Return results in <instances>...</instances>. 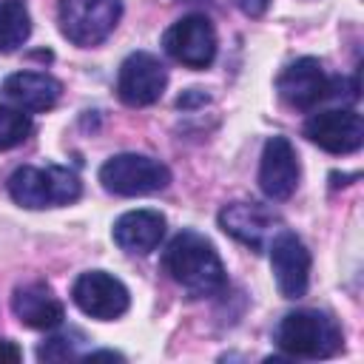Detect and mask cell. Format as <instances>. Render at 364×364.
I'll use <instances>...</instances> for the list:
<instances>
[{"mask_svg": "<svg viewBox=\"0 0 364 364\" xmlns=\"http://www.w3.org/2000/svg\"><path fill=\"white\" fill-rule=\"evenodd\" d=\"M165 273L191 296H216L225 290L228 276L213 242L196 230L176 233L162 253Z\"/></svg>", "mask_w": 364, "mask_h": 364, "instance_id": "1", "label": "cell"}, {"mask_svg": "<svg viewBox=\"0 0 364 364\" xmlns=\"http://www.w3.org/2000/svg\"><path fill=\"white\" fill-rule=\"evenodd\" d=\"M276 344L290 358H330L344 347L341 327L321 310H293L276 327Z\"/></svg>", "mask_w": 364, "mask_h": 364, "instance_id": "2", "label": "cell"}, {"mask_svg": "<svg viewBox=\"0 0 364 364\" xmlns=\"http://www.w3.org/2000/svg\"><path fill=\"white\" fill-rule=\"evenodd\" d=\"M80 176L63 165H23L9 176V196L28 210L71 205L80 199Z\"/></svg>", "mask_w": 364, "mask_h": 364, "instance_id": "3", "label": "cell"}, {"mask_svg": "<svg viewBox=\"0 0 364 364\" xmlns=\"http://www.w3.org/2000/svg\"><path fill=\"white\" fill-rule=\"evenodd\" d=\"M100 185L114 196H145L165 191L171 185V171L165 162L145 154H117L102 162Z\"/></svg>", "mask_w": 364, "mask_h": 364, "instance_id": "4", "label": "cell"}, {"mask_svg": "<svg viewBox=\"0 0 364 364\" xmlns=\"http://www.w3.org/2000/svg\"><path fill=\"white\" fill-rule=\"evenodd\" d=\"M122 3L119 0H60L57 20L63 37L74 46L91 48L100 46L119 23Z\"/></svg>", "mask_w": 364, "mask_h": 364, "instance_id": "5", "label": "cell"}, {"mask_svg": "<svg viewBox=\"0 0 364 364\" xmlns=\"http://www.w3.org/2000/svg\"><path fill=\"white\" fill-rule=\"evenodd\" d=\"M162 48L188 68H208L216 57V31L205 14H185L162 34Z\"/></svg>", "mask_w": 364, "mask_h": 364, "instance_id": "6", "label": "cell"}, {"mask_svg": "<svg viewBox=\"0 0 364 364\" xmlns=\"http://www.w3.org/2000/svg\"><path fill=\"white\" fill-rule=\"evenodd\" d=\"M168 85V71L151 51H134L122 60L117 74V94L131 108L154 105Z\"/></svg>", "mask_w": 364, "mask_h": 364, "instance_id": "7", "label": "cell"}, {"mask_svg": "<svg viewBox=\"0 0 364 364\" xmlns=\"http://www.w3.org/2000/svg\"><path fill=\"white\" fill-rule=\"evenodd\" d=\"M71 299L74 304L91 316V318H100V321H114L119 318L128 304H131V296H128V287L105 273V270H85L77 276L74 287H71Z\"/></svg>", "mask_w": 364, "mask_h": 364, "instance_id": "8", "label": "cell"}, {"mask_svg": "<svg viewBox=\"0 0 364 364\" xmlns=\"http://www.w3.org/2000/svg\"><path fill=\"white\" fill-rule=\"evenodd\" d=\"M267 250L279 293L284 299H301L310 284V250L304 242L290 230H279Z\"/></svg>", "mask_w": 364, "mask_h": 364, "instance_id": "9", "label": "cell"}, {"mask_svg": "<svg viewBox=\"0 0 364 364\" xmlns=\"http://www.w3.org/2000/svg\"><path fill=\"white\" fill-rule=\"evenodd\" d=\"M304 136L330 154H353L364 142V119L353 108L318 111L304 122Z\"/></svg>", "mask_w": 364, "mask_h": 364, "instance_id": "10", "label": "cell"}, {"mask_svg": "<svg viewBox=\"0 0 364 364\" xmlns=\"http://www.w3.org/2000/svg\"><path fill=\"white\" fill-rule=\"evenodd\" d=\"M299 156L296 148L290 145L287 136H270L262 148V159H259V188L267 199L284 202L293 196L296 185H299Z\"/></svg>", "mask_w": 364, "mask_h": 364, "instance_id": "11", "label": "cell"}, {"mask_svg": "<svg viewBox=\"0 0 364 364\" xmlns=\"http://www.w3.org/2000/svg\"><path fill=\"white\" fill-rule=\"evenodd\" d=\"M276 91H279L284 105L299 108V111H310L324 97H330V77L324 74V68L316 57H301L279 74Z\"/></svg>", "mask_w": 364, "mask_h": 364, "instance_id": "12", "label": "cell"}, {"mask_svg": "<svg viewBox=\"0 0 364 364\" xmlns=\"http://www.w3.org/2000/svg\"><path fill=\"white\" fill-rule=\"evenodd\" d=\"M279 216L259 202H230L219 210V228L242 245L262 250L276 236Z\"/></svg>", "mask_w": 364, "mask_h": 364, "instance_id": "13", "label": "cell"}, {"mask_svg": "<svg viewBox=\"0 0 364 364\" xmlns=\"http://www.w3.org/2000/svg\"><path fill=\"white\" fill-rule=\"evenodd\" d=\"M11 310L20 318V324H26L31 330H54L65 318L63 301L43 282H31V284L17 287L11 296Z\"/></svg>", "mask_w": 364, "mask_h": 364, "instance_id": "14", "label": "cell"}, {"mask_svg": "<svg viewBox=\"0 0 364 364\" xmlns=\"http://www.w3.org/2000/svg\"><path fill=\"white\" fill-rule=\"evenodd\" d=\"M114 242L125 250V253H151L159 247L162 236H165V216L159 210L151 208H139V210H128L114 222L111 230Z\"/></svg>", "mask_w": 364, "mask_h": 364, "instance_id": "15", "label": "cell"}, {"mask_svg": "<svg viewBox=\"0 0 364 364\" xmlns=\"http://www.w3.org/2000/svg\"><path fill=\"white\" fill-rule=\"evenodd\" d=\"M3 94H6V100L14 102V108L40 114V111H48L57 105L63 85H60V80H54L51 74H43V71H17V74L6 77Z\"/></svg>", "mask_w": 364, "mask_h": 364, "instance_id": "16", "label": "cell"}, {"mask_svg": "<svg viewBox=\"0 0 364 364\" xmlns=\"http://www.w3.org/2000/svg\"><path fill=\"white\" fill-rule=\"evenodd\" d=\"M31 34V14L23 0H0V54L17 51Z\"/></svg>", "mask_w": 364, "mask_h": 364, "instance_id": "17", "label": "cell"}, {"mask_svg": "<svg viewBox=\"0 0 364 364\" xmlns=\"http://www.w3.org/2000/svg\"><path fill=\"white\" fill-rule=\"evenodd\" d=\"M28 134H31V117L20 108L0 105V151H9L26 142Z\"/></svg>", "mask_w": 364, "mask_h": 364, "instance_id": "18", "label": "cell"}, {"mask_svg": "<svg viewBox=\"0 0 364 364\" xmlns=\"http://www.w3.org/2000/svg\"><path fill=\"white\" fill-rule=\"evenodd\" d=\"M82 341V333L77 330H68V333H57L51 336L46 344L37 347V358L40 361H65V358H74V344Z\"/></svg>", "mask_w": 364, "mask_h": 364, "instance_id": "19", "label": "cell"}, {"mask_svg": "<svg viewBox=\"0 0 364 364\" xmlns=\"http://www.w3.org/2000/svg\"><path fill=\"white\" fill-rule=\"evenodd\" d=\"M242 14H247V17H262L264 11H267V6H270V0H230Z\"/></svg>", "mask_w": 364, "mask_h": 364, "instance_id": "20", "label": "cell"}, {"mask_svg": "<svg viewBox=\"0 0 364 364\" xmlns=\"http://www.w3.org/2000/svg\"><path fill=\"white\" fill-rule=\"evenodd\" d=\"M20 358H23L20 347H17L14 341L0 338V364H14V361H20Z\"/></svg>", "mask_w": 364, "mask_h": 364, "instance_id": "21", "label": "cell"}, {"mask_svg": "<svg viewBox=\"0 0 364 364\" xmlns=\"http://www.w3.org/2000/svg\"><path fill=\"white\" fill-rule=\"evenodd\" d=\"M193 102H208V97H205L199 88H191L188 97H179V108H188V105H193Z\"/></svg>", "mask_w": 364, "mask_h": 364, "instance_id": "22", "label": "cell"}, {"mask_svg": "<svg viewBox=\"0 0 364 364\" xmlns=\"http://www.w3.org/2000/svg\"><path fill=\"white\" fill-rule=\"evenodd\" d=\"M85 358H122V355L114 353V350H100V353H88Z\"/></svg>", "mask_w": 364, "mask_h": 364, "instance_id": "23", "label": "cell"}, {"mask_svg": "<svg viewBox=\"0 0 364 364\" xmlns=\"http://www.w3.org/2000/svg\"><path fill=\"white\" fill-rule=\"evenodd\" d=\"M182 3H202V0H182Z\"/></svg>", "mask_w": 364, "mask_h": 364, "instance_id": "24", "label": "cell"}]
</instances>
